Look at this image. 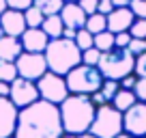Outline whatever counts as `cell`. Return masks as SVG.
Returning <instances> with one entry per match:
<instances>
[{
	"label": "cell",
	"instance_id": "obj_1",
	"mask_svg": "<svg viewBox=\"0 0 146 138\" xmlns=\"http://www.w3.org/2000/svg\"><path fill=\"white\" fill-rule=\"evenodd\" d=\"M62 134L64 129L58 106L39 99L19 110L13 138H60Z\"/></svg>",
	"mask_w": 146,
	"mask_h": 138
},
{
	"label": "cell",
	"instance_id": "obj_2",
	"mask_svg": "<svg viewBox=\"0 0 146 138\" xmlns=\"http://www.w3.org/2000/svg\"><path fill=\"white\" fill-rule=\"evenodd\" d=\"M58 110H60V121H62L64 134L80 136V134L90 132L97 108L88 95H73L71 93L58 106Z\"/></svg>",
	"mask_w": 146,
	"mask_h": 138
},
{
	"label": "cell",
	"instance_id": "obj_3",
	"mask_svg": "<svg viewBox=\"0 0 146 138\" xmlns=\"http://www.w3.org/2000/svg\"><path fill=\"white\" fill-rule=\"evenodd\" d=\"M45 60H47V69L54 74L67 76L73 67H78L82 63V50L75 46V41L71 39H50L45 48Z\"/></svg>",
	"mask_w": 146,
	"mask_h": 138
},
{
	"label": "cell",
	"instance_id": "obj_4",
	"mask_svg": "<svg viewBox=\"0 0 146 138\" xmlns=\"http://www.w3.org/2000/svg\"><path fill=\"white\" fill-rule=\"evenodd\" d=\"M99 71L105 80H123L125 76L133 74L135 67V56L127 48H112L110 52H101L99 58Z\"/></svg>",
	"mask_w": 146,
	"mask_h": 138
},
{
	"label": "cell",
	"instance_id": "obj_5",
	"mask_svg": "<svg viewBox=\"0 0 146 138\" xmlns=\"http://www.w3.org/2000/svg\"><path fill=\"white\" fill-rule=\"evenodd\" d=\"M64 80H67L69 93H73V95H90V93L101 88L105 78L101 76L99 67H90V65L80 63L78 67H73L64 76Z\"/></svg>",
	"mask_w": 146,
	"mask_h": 138
},
{
	"label": "cell",
	"instance_id": "obj_6",
	"mask_svg": "<svg viewBox=\"0 0 146 138\" xmlns=\"http://www.w3.org/2000/svg\"><path fill=\"white\" fill-rule=\"evenodd\" d=\"M90 134H95L97 138H116L123 134V112L116 110L112 104L99 106L90 125Z\"/></svg>",
	"mask_w": 146,
	"mask_h": 138
},
{
	"label": "cell",
	"instance_id": "obj_7",
	"mask_svg": "<svg viewBox=\"0 0 146 138\" xmlns=\"http://www.w3.org/2000/svg\"><path fill=\"white\" fill-rule=\"evenodd\" d=\"M36 88H39V97L41 99L50 101V104H56V106H60L71 95L64 76L54 74V71H45L41 78L36 80Z\"/></svg>",
	"mask_w": 146,
	"mask_h": 138
},
{
	"label": "cell",
	"instance_id": "obj_8",
	"mask_svg": "<svg viewBox=\"0 0 146 138\" xmlns=\"http://www.w3.org/2000/svg\"><path fill=\"white\" fill-rule=\"evenodd\" d=\"M15 67H17L19 78L32 80V82H36L45 71H50L43 52H22V54L15 58Z\"/></svg>",
	"mask_w": 146,
	"mask_h": 138
},
{
	"label": "cell",
	"instance_id": "obj_9",
	"mask_svg": "<svg viewBox=\"0 0 146 138\" xmlns=\"http://www.w3.org/2000/svg\"><path fill=\"white\" fill-rule=\"evenodd\" d=\"M9 99L13 101V106L17 108V110H22V108H26V106H30V104H35V101H39L41 97H39L36 82L26 80V78H19V76H17V78L11 82Z\"/></svg>",
	"mask_w": 146,
	"mask_h": 138
},
{
	"label": "cell",
	"instance_id": "obj_10",
	"mask_svg": "<svg viewBox=\"0 0 146 138\" xmlns=\"http://www.w3.org/2000/svg\"><path fill=\"white\" fill-rule=\"evenodd\" d=\"M123 132L133 138H146V101H135L123 112Z\"/></svg>",
	"mask_w": 146,
	"mask_h": 138
},
{
	"label": "cell",
	"instance_id": "obj_11",
	"mask_svg": "<svg viewBox=\"0 0 146 138\" xmlns=\"http://www.w3.org/2000/svg\"><path fill=\"white\" fill-rule=\"evenodd\" d=\"M19 110L13 106L9 97H0V138H11L17 125Z\"/></svg>",
	"mask_w": 146,
	"mask_h": 138
},
{
	"label": "cell",
	"instance_id": "obj_12",
	"mask_svg": "<svg viewBox=\"0 0 146 138\" xmlns=\"http://www.w3.org/2000/svg\"><path fill=\"white\" fill-rule=\"evenodd\" d=\"M0 28L5 35L9 37H22L24 30H26V17H24V11H17V9H7L5 13L0 15Z\"/></svg>",
	"mask_w": 146,
	"mask_h": 138
},
{
	"label": "cell",
	"instance_id": "obj_13",
	"mask_svg": "<svg viewBox=\"0 0 146 138\" xmlns=\"http://www.w3.org/2000/svg\"><path fill=\"white\" fill-rule=\"evenodd\" d=\"M58 15L62 17L64 28H73V30L84 28V26H86V17H88V15L82 11V7H80L78 2H64Z\"/></svg>",
	"mask_w": 146,
	"mask_h": 138
},
{
	"label": "cell",
	"instance_id": "obj_14",
	"mask_svg": "<svg viewBox=\"0 0 146 138\" xmlns=\"http://www.w3.org/2000/svg\"><path fill=\"white\" fill-rule=\"evenodd\" d=\"M19 41H22L24 52H45L47 43H50V37L41 28H26L24 35L19 37Z\"/></svg>",
	"mask_w": 146,
	"mask_h": 138
},
{
	"label": "cell",
	"instance_id": "obj_15",
	"mask_svg": "<svg viewBox=\"0 0 146 138\" xmlns=\"http://www.w3.org/2000/svg\"><path fill=\"white\" fill-rule=\"evenodd\" d=\"M135 15L131 13L129 7H120V9H114L112 13L108 15V30L110 32H129Z\"/></svg>",
	"mask_w": 146,
	"mask_h": 138
},
{
	"label": "cell",
	"instance_id": "obj_16",
	"mask_svg": "<svg viewBox=\"0 0 146 138\" xmlns=\"http://www.w3.org/2000/svg\"><path fill=\"white\" fill-rule=\"evenodd\" d=\"M22 52H24V48H22V41L17 37H9V35L0 37V58L2 60H13L15 63V58Z\"/></svg>",
	"mask_w": 146,
	"mask_h": 138
},
{
	"label": "cell",
	"instance_id": "obj_17",
	"mask_svg": "<svg viewBox=\"0 0 146 138\" xmlns=\"http://www.w3.org/2000/svg\"><path fill=\"white\" fill-rule=\"evenodd\" d=\"M41 30L45 32L50 39H60L62 37V30H64L62 17H60L58 13L56 15H45V19H43V24H41Z\"/></svg>",
	"mask_w": 146,
	"mask_h": 138
},
{
	"label": "cell",
	"instance_id": "obj_18",
	"mask_svg": "<svg viewBox=\"0 0 146 138\" xmlns=\"http://www.w3.org/2000/svg\"><path fill=\"white\" fill-rule=\"evenodd\" d=\"M137 101V97H135V93L133 91H127V88H120L118 93L114 95V99L110 101L112 106L116 108V110H120V112H125V110H129V108L133 106Z\"/></svg>",
	"mask_w": 146,
	"mask_h": 138
},
{
	"label": "cell",
	"instance_id": "obj_19",
	"mask_svg": "<svg viewBox=\"0 0 146 138\" xmlns=\"http://www.w3.org/2000/svg\"><path fill=\"white\" fill-rule=\"evenodd\" d=\"M86 28L90 35H99V32H103V30H108V15H103V13H92V15H88L86 17Z\"/></svg>",
	"mask_w": 146,
	"mask_h": 138
},
{
	"label": "cell",
	"instance_id": "obj_20",
	"mask_svg": "<svg viewBox=\"0 0 146 138\" xmlns=\"http://www.w3.org/2000/svg\"><path fill=\"white\" fill-rule=\"evenodd\" d=\"M24 17H26V26L28 28H41L43 19H45V15H43V11L39 9V7H28L26 11H24Z\"/></svg>",
	"mask_w": 146,
	"mask_h": 138
},
{
	"label": "cell",
	"instance_id": "obj_21",
	"mask_svg": "<svg viewBox=\"0 0 146 138\" xmlns=\"http://www.w3.org/2000/svg\"><path fill=\"white\" fill-rule=\"evenodd\" d=\"M95 48H97L99 52H110L112 48H116L114 32L103 30V32H99V35H95Z\"/></svg>",
	"mask_w": 146,
	"mask_h": 138
},
{
	"label": "cell",
	"instance_id": "obj_22",
	"mask_svg": "<svg viewBox=\"0 0 146 138\" xmlns=\"http://www.w3.org/2000/svg\"><path fill=\"white\" fill-rule=\"evenodd\" d=\"M62 5H64V0H35V7H39V9L43 11V15H56V13H60Z\"/></svg>",
	"mask_w": 146,
	"mask_h": 138
},
{
	"label": "cell",
	"instance_id": "obj_23",
	"mask_svg": "<svg viewBox=\"0 0 146 138\" xmlns=\"http://www.w3.org/2000/svg\"><path fill=\"white\" fill-rule=\"evenodd\" d=\"M17 78V67H15L13 60H2L0 58V80L2 82H13Z\"/></svg>",
	"mask_w": 146,
	"mask_h": 138
},
{
	"label": "cell",
	"instance_id": "obj_24",
	"mask_svg": "<svg viewBox=\"0 0 146 138\" xmlns=\"http://www.w3.org/2000/svg\"><path fill=\"white\" fill-rule=\"evenodd\" d=\"M73 41H75V46L84 52V50H88V48L95 46V35H90L86 28H80V30L75 32V39H73Z\"/></svg>",
	"mask_w": 146,
	"mask_h": 138
},
{
	"label": "cell",
	"instance_id": "obj_25",
	"mask_svg": "<svg viewBox=\"0 0 146 138\" xmlns=\"http://www.w3.org/2000/svg\"><path fill=\"white\" fill-rule=\"evenodd\" d=\"M99 91H101V95L105 97V101L110 104V101L114 99V95L120 91V82L118 80H103V84H101Z\"/></svg>",
	"mask_w": 146,
	"mask_h": 138
},
{
	"label": "cell",
	"instance_id": "obj_26",
	"mask_svg": "<svg viewBox=\"0 0 146 138\" xmlns=\"http://www.w3.org/2000/svg\"><path fill=\"white\" fill-rule=\"evenodd\" d=\"M129 35L133 39H146V19L144 17H135L129 28Z\"/></svg>",
	"mask_w": 146,
	"mask_h": 138
},
{
	"label": "cell",
	"instance_id": "obj_27",
	"mask_svg": "<svg viewBox=\"0 0 146 138\" xmlns=\"http://www.w3.org/2000/svg\"><path fill=\"white\" fill-rule=\"evenodd\" d=\"M99 58H101V52L97 50L95 46L82 52V63H84V65H90V67H97V65H99Z\"/></svg>",
	"mask_w": 146,
	"mask_h": 138
},
{
	"label": "cell",
	"instance_id": "obj_28",
	"mask_svg": "<svg viewBox=\"0 0 146 138\" xmlns=\"http://www.w3.org/2000/svg\"><path fill=\"white\" fill-rule=\"evenodd\" d=\"M129 9L135 17H144L146 19V0H129Z\"/></svg>",
	"mask_w": 146,
	"mask_h": 138
},
{
	"label": "cell",
	"instance_id": "obj_29",
	"mask_svg": "<svg viewBox=\"0 0 146 138\" xmlns=\"http://www.w3.org/2000/svg\"><path fill=\"white\" fill-rule=\"evenodd\" d=\"M127 50L131 52L133 56L144 54V52H146V39H133V37H131V43L127 46Z\"/></svg>",
	"mask_w": 146,
	"mask_h": 138
},
{
	"label": "cell",
	"instance_id": "obj_30",
	"mask_svg": "<svg viewBox=\"0 0 146 138\" xmlns=\"http://www.w3.org/2000/svg\"><path fill=\"white\" fill-rule=\"evenodd\" d=\"M133 74L137 78H146V52L140 56H135V67H133Z\"/></svg>",
	"mask_w": 146,
	"mask_h": 138
},
{
	"label": "cell",
	"instance_id": "obj_31",
	"mask_svg": "<svg viewBox=\"0 0 146 138\" xmlns=\"http://www.w3.org/2000/svg\"><path fill=\"white\" fill-rule=\"evenodd\" d=\"M78 5L82 7V11L86 15H92V13H97V9H99V0H78Z\"/></svg>",
	"mask_w": 146,
	"mask_h": 138
},
{
	"label": "cell",
	"instance_id": "obj_32",
	"mask_svg": "<svg viewBox=\"0 0 146 138\" xmlns=\"http://www.w3.org/2000/svg\"><path fill=\"white\" fill-rule=\"evenodd\" d=\"M133 93H135L137 101H146V78H137L135 86H133Z\"/></svg>",
	"mask_w": 146,
	"mask_h": 138
},
{
	"label": "cell",
	"instance_id": "obj_33",
	"mask_svg": "<svg viewBox=\"0 0 146 138\" xmlns=\"http://www.w3.org/2000/svg\"><path fill=\"white\" fill-rule=\"evenodd\" d=\"M32 5H35V0H7V7L9 9H17V11H26Z\"/></svg>",
	"mask_w": 146,
	"mask_h": 138
},
{
	"label": "cell",
	"instance_id": "obj_34",
	"mask_svg": "<svg viewBox=\"0 0 146 138\" xmlns=\"http://www.w3.org/2000/svg\"><path fill=\"white\" fill-rule=\"evenodd\" d=\"M114 41H116V48H127L129 43H131V35H129V32H116Z\"/></svg>",
	"mask_w": 146,
	"mask_h": 138
},
{
	"label": "cell",
	"instance_id": "obj_35",
	"mask_svg": "<svg viewBox=\"0 0 146 138\" xmlns=\"http://www.w3.org/2000/svg\"><path fill=\"white\" fill-rule=\"evenodd\" d=\"M135 82H137V76H135V74H129V76H125V78L120 80V88H127V91H133Z\"/></svg>",
	"mask_w": 146,
	"mask_h": 138
},
{
	"label": "cell",
	"instance_id": "obj_36",
	"mask_svg": "<svg viewBox=\"0 0 146 138\" xmlns=\"http://www.w3.org/2000/svg\"><path fill=\"white\" fill-rule=\"evenodd\" d=\"M99 13H103V15H110L112 11H114V5H112V0H99Z\"/></svg>",
	"mask_w": 146,
	"mask_h": 138
},
{
	"label": "cell",
	"instance_id": "obj_37",
	"mask_svg": "<svg viewBox=\"0 0 146 138\" xmlns=\"http://www.w3.org/2000/svg\"><path fill=\"white\" fill-rule=\"evenodd\" d=\"M90 101L92 104H95V108H99V106H103V104H108V101H105V97L101 95V91H95V93H90Z\"/></svg>",
	"mask_w": 146,
	"mask_h": 138
},
{
	"label": "cell",
	"instance_id": "obj_38",
	"mask_svg": "<svg viewBox=\"0 0 146 138\" xmlns=\"http://www.w3.org/2000/svg\"><path fill=\"white\" fill-rule=\"evenodd\" d=\"M9 91H11V84L0 80V97H9Z\"/></svg>",
	"mask_w": 146,
	"mask_h": 138
},
{
	"label": "cell",
	"instance_id": "obj_39",
	"mask_svg": "<svg viewBox=\"0 0 146 138\" xmlns=\"http://www.w3.org/2000/svg\"><path fill=\"white\" fill-rule=\"evenodd\" d=\"M75 32H78V30H73V28H64V30H62V37L73 41V39H75Z\"/></svg>",
	"mask_w": 146,
	"mask_h": 138
},
{
	"label": "cell",
	"instance_id": "obj_40",
	"mask_svg": "<svg viewBox=\"0 0 146 138\" xmlns=\"http://www.w3.org/2000/svg\"><path fill=\"white\" fill-rule=\"evenodd\" d=\"M114 9H120V7H129V0H112Z\"/></svg>",
	"mask_w": 146,
	"mask_h": 138
},
{
	"label": "cell",
	"instance_id": "obj_41",
	"mask_svg": "<svg viewBox=\"0 0 146 138\" xmlns=\"http://www.w3.org/2000/svg\"><path fill=\"white\" fill-rule=\"evenodd\" d=\"M7 9H9V7H7V0H0V15L5 13Z\"/></svg>",
	"mask_w": 146,
	"mask_h": 138
},
{
	"label": "cell",
	"instance_id": "obj_42",
	"mask_svg": "<svg viewBox=\"0 0 146 138\" xmlns=\"http://www.w3.org/2000/svg\"><path fill=\"white\" fill-rule=\"evenodd\" d=\"M78 138H97V136H95V134H90V132H86V134H80Z\"/></svg>",
	"mask_w": 146,
	"mask_h": 138
},
{
	"label": "cell",
	"instance_id": "obj_43",
	"mask_svg": "<svg viewBox=\"0 0 146 138\" xmlns=\"http://www.w3.org/2000/svg\"><path fill=\"white\" fill-rule=\"evenodd\" d=\"M116 138H133V136H129V134H125V132H123V134H118Z\"/></svg>",
	"mask_w": 146,
	"mask_h": 138
},
{
	"label": "cell",
	"instance_id": "obj_44",
	"mask_svg": "<svg viewBox=\"0 0 146 138\" xmlns=\"http://www.w3.org/2000/svg\"><path fill=\"white\" fill-rule=\"evenodd\" d=\"M60 138H78V136H71V134H62Z\"/></svg>",
	"mask_w": 146,
	"mask_h": 138
},
{
	"label": "cell",
	"instance_id": "obj_45",
	"mask_svg": "<svg viewBox=\"0 0 146 138\" xmlns=\"http://www.w3.org/2000/svg\"><path fill=\"white\" fill-rule=\"evenodd\" d=\"M64 2H78V0H64Z\"/></svg>",
	"mask_w": 146,
	"mask_h": 138
},
{
	"label": "cell",
	"instance_id": "obj_46",
	"mask_svg": "<svg viewBox=\"0 0 146 138\" xmlns=\"http://www.w3.org/2000/svg\"><path fill=\"white\" fill-rule=\"evenodd\" d=\"M2 35H5V32H2V28H0V37H2Z\"/></svg>",
	"mask_w": 146,
	"mask_h": 138
},
{
	"label": "cell",
	"instance_id": "obj_47",
	"mask_svg": "<svg viewBox=\"0 0 146 138\" xmlns=\"http://www.w3.org/2000/svg\"><path fill=\"white\" fill-rule=\"evenodd\" d=\"M11 138H13V136H11Z\"/></svg>",
	"mask_w": 146,
	"mask_h": 138
}]
</instances>
